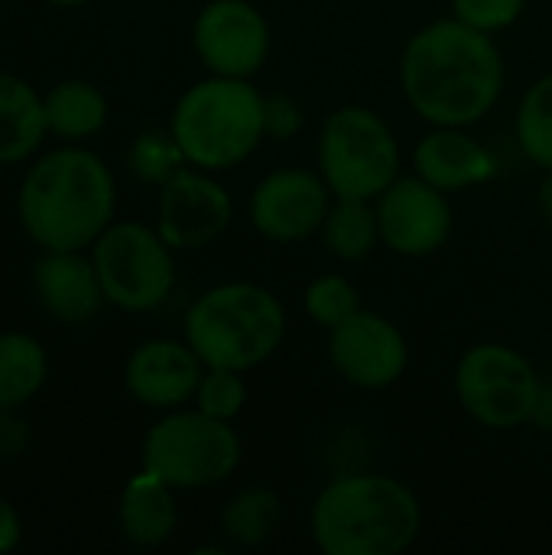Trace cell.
I'll return each instance as SVG.
<instances>
[{"instance_id":"cell-19","label":"cell","mask_w":552,"mask_h":555,"mask_svg":"<svg viewBox=\"0 0 552 555\" xmlns=\"http://www.w3.org/2000/svg\"><path fill=\"white\" fill-rule=\"evenodd\" d=\"M42 98L20 78L0 75V163L33 156L46 137Z\"/></svg>"},{"instance_id":"cell-6","label":"cell","mask_w":552,"mask_h":555,"mask_svg":"<svg viewBox=\"0 0 552 555\" xmlns=\"http://www.w3.org/2000/svg\"><path fill=\"white\" fill-rule=\"evenodd\" d=\"M241 462V439L228 420L176 413L159 420L143 442V468L169 488L195 491L231 478Z\"/></svg>"},{"instance_id":"cell-15","label":"cell","mask_w":552,"mask_h":555,"mask_svg":"<svg viewBox=\"0 0 552 555\" xmlns=\"http://www.w3.org/2000/svg\"><path fill=\"white\" fill-rule=\"evenodd\" d=\"M202 384V361L189 345L146 341L127 361V390L137 403L172 410L195 397Z\"/></svg>"},{"instance_id":"cell-5","label":"cell","mask_w":552,"mask_h":555,"mask_svg":"<svg viewBox=\"0 0 552 555\" xmlns=\"http://www.w3.org/2000/svg\"><path fill=\"white\" fill-rule=\"evenodd\" d=\"M264 98L244 78H211L182 94L172 114V140L192 166L228 169L264 140Z\"/></svg>"},{"instance_id":"cell-22","label":"cell","mask_w":552,"mask_h":555,"mask_svg":"<svg viewBox=\"0 0 552 555\" xmlns=\"http://www.w3.org/2000/svg\"><path fill=\"white\" fill-rule=\"evenodd\" d=\"M277 524H280V498L264 488H247L234 494L221 511V533L231 546L241 550H254L264 540H270Z\"/></svg>"},{"instance_id":"cell-17","label":"cell","mask_w":552,"mask_h":555,"mask_svg":"<svg viewBox=\"0 0 552 555\" xmlns=\"http://www.w3.org/2000/svg\"><path fill=\"white\" fill-rule=\"evenodd\" d=\"M413 163H416L420 179H426L429 185H436L442 192L465 189V185H475V182H485V179L495 176L491 153L482 143H475L472 137L452 130V127H442V130L429 133L416 146Z\"/></svg>"},{"instance_id":"cell-11","label":"cell","mask_w":552,"mask_h":555,"mask_svg":"<svg viewBox=\"0 0 552 555\" xmlns=\"http://www.w3.org/2000/svg\"><path fill=\"white\" fill-rule=\"evenodd\" d=\"M325 215L329 182L306 169H280L267 176L251 198L254 228L280 244L306 241L325 224Z\"/></svg>"},{"instance_id":"cell-1","label":"cell","mask_w":552,"mask_h":555,"mask_svg":"<svg viewBox=\"0 0 552 555\" xmlns=\"http://www.w3.org/2000/svg\"><path fill=\"white\" fill-rule=\"evenodd\" d=\"M504 85V62L485 29L439 20L420 29L403 52V91L416 114L439 127L482 120Z\"/></svg>"},{"instance_id":"cell-10","label":"cell","mask_w":552,"mask_h":555,"mask_svg":"<svg viewBox=\"0 0 552 555\" xmlns=\"http://www.w3.org/2000/svg\"><path fill=\"white\" fill-rule=\"evenodd\" d=\"M195 49L215 75L247 78L270 52V29L247 0H215L195 20Z\"/></svg>"},{"instance_id":"cell-28","label":"cell","mask_w":552,"mask_h":555,"mask_svg":"<svg viewBox=\"0 0 552 555\" xmlns=\"http://www.w3.org/2000/svg\"><path fill=\"white\" fill-rule=\"evenodd\" d=\"M524 3L527 0H452L455 16L485 33L511 26L524 13Z\"/></svg>"},{"instance_id":"cell-33","label":"cell","mask_w":552,"mask_h":555,"mask_svg":"<svg viewBox=\"0 0 552 555\" xmlns=\"http://www.w3.org/2000/svg\"><path fill=\"white\" fill-rule=\"evenodd\" d=\"M49 3H62V7H78V3H88V0H49Z\"/></svg>"},{"instance_id":"cell-16","label":"cell","mask_w":552,"mask_h":555,"mask_svg":"<svg viewBox=\"0 0 552 555\" xmlns=\"http://www.w3.org/2000/svg\"><path fill=\"white\" fill-rule=\"evenodd\" d=\"M33 289L42 309L65 325L91 322L104 299L94 260H85L78 250H49L33 267Z\"/></svg>"},{"instance_id":"cell-21","label":"cell","mask_w":552,"mask_h":555,"mask_svg":"<svg viewBox=\"0 0 552 555\" xmlns=\"http://www.w3.org/2000/svg\"><path fill=\"white\" fill-rule=\"evenodd\" d=\"M46 384V351L29 335H0V410L29 403Z\"/></svg>"},{"instance_id":"cell-25","label":"cell","mask_w":552,"mask_h":555,"mask_svg":"<svg viewBox=\"0 0 552 555\" xmlns=\"http://www.w3.org/2000/svg\"><path fill=\"white\" fill-rule=\"evenodd\" d=\"M306 312L319 325H342L358 312V293L345 276H322L306 289Z\"/></svg>"},{"instance_id":"cell-9","label":"cell","mask_w":552,"mask_h":555,"mask_svg":"<svg viewBox=\"0 0 552 555\" xmlns=\"http://www.w3.org/2000/svg\"><path fill=\"white\" fill-rule=\"evenodd\" d=\"M455 390L472 420L488 429H514L534 420L543 387L530 361L514 348L478 345L462 358Z\"/></svg>"},{"instance_id":"cell-18","label":"cell","mask_w":552,"mask_h":555,"mask_svg":"<svg viewBox=\"0 0 552 555\" xmlns=\"http://www.w3.org/2000/svg\"><path fill=\"white\" fill-rule=\"evenodd\" d=\"M120 530L133 546H159L176 530L172 488L153 472H140L120 494Z\"/></svg>"},{"instance_id":"cell-7","label":"cell","mask_w":552,"mask_h":555,"mask_svg":"<svg viewBox=\"0 0 552 555\" xmlns=\"http://www.w3.org/2000/svg\"><path fill=\"white\" fill-rule=\"evenodd\" d=\"M322 179L338 198H374L400 169L394 130L368 107H342L322 127Z\"/></svg>"},{"instance_id":"cell-2","label":"cell","mask_w":552,"mask_h":555,"mask_svg":"<svg viewBox=\"0 0 552 555\" xmlns=\"http://www.w3.org/2000/svg\"><path fill=\"white\" fill-rule=\"evenodd\" d=\"M114 215V179L88 150H52L23 179L20 221L46 250H81Z\"/></svg>"},{"instance_id":"cell-20","label":"cell","mask_w":552,"mask_h":555,"mask_svg":"<svg viewBox=\"0 0 552 555\" xmlns=\"http://www.w3.org/2000/svg\"><path fill=\"white\" fill-rule=\"evenodd\" d=\"M42 107H46V127L55 137H68V140L91 137L107 120V101L88 81H62V85H55L42 98Z\"/></svg>"},{"instance_id":"cell-23","label":"cell","mask_w":552,"mask_h":555,"mask_svg":"<svg viewBox=\"0 0 552 555\" xmlns=\"http://www.w3.org/2000/svg\"><path fill=\"white\" fill-rule=\"evenodd\" d=\"M325 247L342 260H361L371 254V247L381 237L377 211L368 208V198H338L335 208H329L322 224Z\"/></svg>"},{"instance_id":"cell-30","label":"cell","mask_w":552,"mask_h":555,"mask_svg":"<svg viewBox=\"0 0 552 555\" xmlns=\"http://www.w3.org/2000/svg\"><path fill=\"white\" fill-rule=\"evenodd\" d=\"M26 446V423L13 420L10 410H0V455H20Z\"/></svg>"},{"instance_id":"cell-24","label":"cell","mask_w":552,"mask_h":555,"mask_svg":"<svg viewBox=\"0 0 552 555\" xmlns=\"http://www.w3.org/2000/svg\"><path fill=\"white\" fill-rule=\"evenodd\" d=\"M517 137L524 153L552 172V75L540 78L527 91L517 114Z\"/></svg>"},{"instance_id":"cell-32","label":"cell","mask_w":552,"mask_h":555,"mask_svg":"<svg viewBox=\"0 0 552 555\" xmlns=\"http://www.w3.org/2000/svg\"><path fill=\"white\" fill-rule=\"evenodd\" d=\"M540 202H543V211H547V218H550L552 224V176L543 182V189H540Z\"/></svg>"},{"instance_id":"cell-13","label":"cell","mask_w":552,"mask_h":555,"mask_svg":"<svg viewBox=\"0 0 552 555\" xmlns=\"http://www.w3.org/2000/svg\"><path fill=\"white\" fill-rule=\"evenodd\" d=\"M329 354L345 380L368 390L394 384L407 367V341L394 322L361 309L332 328Z\"/></svg>"},{"instance_id":"cell-12","label":"cell","mask_w":552,"mask_h":555,"mask_svg":"<svg viewBox=\"0 0 552 555\" xmlns=\"http://www.w3.org/2000/svg\"><path fill=\"white\" fill-rule=\"evenodd\" d=\"M377 224L384 244H390L397 254L423 257L446 244L452 211L442 189L429 185L426 179H394L381 192Z\"/></svg>"},{"instance_id":"cell-31","label":"cell","mask_w":552,"mask_h":555,"mask_svg":"<svg viewBox=\"0 0 552 555\" xmlns=\"http://www.w3.org/2000/svg\"><path fill=\"white\" fill-rule=\"evenodd\" d=\"M16 543H20V517L7 504V498H0V555L16 550Z\"/></svg>"},{"instance_id":"cell-14","label":"cell","mask_w":552,"mask_h":555,"mask_svg":"<svg viewBox=\"0 0 552 555\" xmlns=\"http://www.w3.org/2000/svg\"><path fill=\"white\" fill-rule=\"evenodd\" d=\"M231 221L228 192L189 169L172 172L159 192V237L169 247L195 250L211 244Z\"/></svg>"},{"instance_id":"cell-8","label":"cell","mask_w":552,"mask_h":555,"mask_svg":"<svg viewBox=\"0 0 552 555\" xmlns=\"http://www.w3.org/2000/svg\"><path fill=\"white\" fill-rule=\"evenodd\" d=\"M94 270L104 299L127 312L156 309L166 302L176 280L169 244L137 221L107 224L101 231L94 241Z\"/></svg>"},{"instance_id":"cell-29","label":"cell","mask_w":552,"mask_h":555,"mask_svg":"<svg viewBox=\"0 0 552 555\" xmlns=\"http://www.w3.org/2000/svg\"><path fill=\"white\" fill-rule=\"evenodd\" d=\"M264 124H267V133L277 137V140H286L299 130L303 124V114H299V104L290 101L286 94H270L264 98Z\"/></svg>"},{"instance_id":"cell-3","label":"cell","mask_w":552,"mask_h":555,"mask_svg":"<svg viewBox=\"0 0 552 555\" xmlns=\"http://www.w3.org/2000/svg\"><path fill=\"white\" fill-rule=\"evenodd\" d=\"M423 524L413 491L384 475L332 481L312 507V537L325 555H397Z\"/></svg>"},{"instance_id":"cell-27","label":"cell","mask_w":552,"mask_h":555,"mask_svg":"<svg viewBox=\"0 0 552 555\" xmlns=\"http://www.w3.org/2000/svg\"><path fill=\"white\" fill-rule=\"evenodd\" d=\"M185 153L179 150L176 140L159 137V133H143L130 153V166L140 179L146 182H166L172 172H179Z\"/></svg>"},{"instance_id":"cell-26","label":"cell","mask_w":552,"mask_h":555,"mask_svg":"<svg viewBox=\"0 0 552 555\" xmlns=\"http://www.w3.org/2000/svg\"><path fill=\"white\" fill-rule=\"evenodd\" d=\"M195 403L205 416H215V420L238 416L244 406V384H241L238 371L208 367V374L202 377V384L195 390Z\"/></svg>"},{"instance_id":"cell-4","label":"cell","mask_w":552,"mask_h":555,"mask_svg":"<svg viewBox=\"0 0 552 555\" xmlns=\"http://www.w3.org/2000/svg\"><path fill=\"white\" fill-rule=\"evenodd\" d=\"M286 332L283 306L254 283L215 286L189 309L185 338L205 367L247 371L267 361Z\"/></svg>"}]
</instances>
